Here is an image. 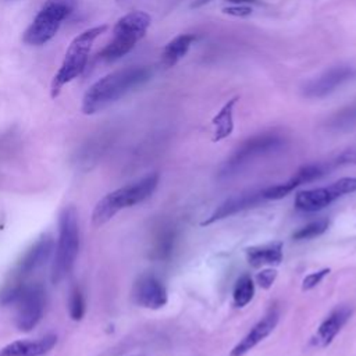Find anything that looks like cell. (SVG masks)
<instances>
[{"mask_svg": "<svg viewBox=\"0 0 356 356\" xmlns=\"http://www.w3.org/2000/svg\"><path fill=\"white\" fill-rule=\"evenodd\" d=\"M152 74V70L146 66H131L102 77L84 94L83 113L92 116L102 112L133 90L148 83Z\"/></svg>", "mask_w": 356, "mask_h": 356, "instance_id": "1", "label": "cell"}, {"mask_svg": "<svg viewBox=\"0 0 356 356\" xmlns=\"http://www.w3.org/2000/svg\"><path fill=\"white\" fill-rule=\"evenodd\" d=\"M159 174L151 173L138 181L127 184L106 196H103L92 212V224L101 227L110 221L119 212L142 203L156 191L159 185Z\"/></svg>", "mask_w": 356, "mask_h": 356, "instance_id": "2", "label": "cell"}, {"mask_svg": "<svg viewBox=\"0 0 356 356\" xmlns=\"http://www.w3.org/2000/svg\"><path fill=\"white\" fill-rule=\"evenodd\" d=\"M108 28H109L108 26H96V27L88 28L71 41L65 55V59L52 80V84H51L52 99L59 98L63 87L70 84L76 78H78L85 71L95 41L101 35H103L108 31Z\"/></svg>", "mask_w": 356, "mask_h": 356, "instance_id": "3", "label": "cell"}, {"mask_svg": "<svg viewBox=\"0 0 356 356\" xmlns=\"http://www.w3.org/2000/svg\"><path fill=\"white\" fill-rule=\"evenodd\" d=\"M80 252L78 212L74 206H66L59 214V238L55 246L51 280L59 284L73 270Z\"/></svg>", "mask_w": 356, "mask_h": 356, "instance_id": "4", "label": "cell"}, {"mask_svg": "<svg viewBox=\"0 0 356 356\" xmlns=\"http://www.w3.org/2000/svg\"><path fill=\"white\" fill-rule=\"evenodd\" d=\"M2 302L15 306L16 327L23 332H30L44 317L45 289L41 284L16 285L3 295Z\"/></svg>", "mask_w": 356, "mask_h": 356, "instance_id": "5", "label": "cell"}, {"mask_svg": "<svg viewBox=\"0 0 356 356\" xmlns=\"http://www.w3.org/2000/svg\"><path fill=\"white\" fill-rule=\"evenodd\" d=\"M77 0H46L24 34L30 46H44L59 33L62 24L73 15Z\"/></svg>", "mask_w": 356, "mask_h": 356, "instance_id": "6", "label": "cell"}, {"mask_svg": "<svg viewBox=\"0 0 356 356\" xmlns=\"http://www.w3.org/2000/svg\"><path fill=\"white\" fill-rule=\"evenodd\" d=\"M152 19L145 12H131L123 16L113 28V40L101 52L106 62H116L128 55L135 45L146 35Z\"/></svg>", "mask_w": 356, "mask_h": 356, "instance_id": "7", "label": "cell"}, {"mask_svg": "<svg viewBox=\"0 0 356 356\" xmlns=\"http://www.w3.org/2000/svg\"><path fill=\"white\" fill-rule=\"evenodd\" d=\"M282 144H284L282 138L273 133H264L253 138H249L226 162V164L220 171V176L231 177L238 174L241 170L246 169L256 159L278 151L282 146Z\"/></svg>", "mask_w": 356, "mask_h": 356, "instance_id": "8", "label": "cell"}, {"mask_svg": "<svg viewBox=\"0 0 356 356\" xmlns=\"http://www.w3.org/2000/svg\"><path fill=\"white\" fill-rule=\"evenodd\" d=\"M356 192V178L355 177H344L328 187L314 188L307 191H300L295 196V207L302 212L313 213L325 209L332 202L339 199L344 195Z\"/></svg>", "mask_w": 356, "mask_h": 356, "instance_id": "9", "label": "cell"}, {"mask_svg": "<svg viewBox=\"0 0 356 356\" xmlns=\"http://www.w3.org/2000/svg\"><path fill=\"white\" fill-rule=\"evenodd\" d=\"M356 76V70L350 66H335L330 70L324 71L319 77L310 80L302 90L303 96L309 99H321L332 92H335L338 88H341L348 81L353 80Z\"/></svg>", "mask_w": 356, "mask_h": 356, "instance_id": "10", "label": "cell"}, {"mask_svg": "<svg viewBox=\"0 0 356 356\" xmlns=\"http://www.w3.org/2000/svg\"><path fill=\"white\" fill-rule=\"evenodd\" d=\"M133 299L137 305L158 310L167 305L169 294L166 285L152 273L139 276L133 287Z\"/></svg>", "mask_w": 356, "mask_h": 356, "instance_id": "11", "label": "cell"}, {"mask_svg": "<svg viewBox=\"0 0 356 356\" xmlns=\"http://www.w3.org/2000/svg\"><path fill=\"white\" fill-rule=\"evenodd\" d=\"M280 320V310L277 306H271L269 312L249 330V332L232 348L230 356H245L263 339H266L277 327Z\"/></svg>", "mask_w": 356, "mask_h": 356, "instance_id": "12", "label": "cell"}, {"mask_svg": "<svg viewBox=\"0 0 356 356\" xmlns=\"http://www.w3.org/2000/svg\"><path fill=\"white\" fill-rule=\"evenodd\" d=\"M263 202H266V199L263 196V189L248 191V192L234 195V196L228 198L227 201H224L205 221H202V227H206V226H210L223 219L231 217L239 212L255 207Z\"/></svg>", "mask_w": 356, "mask_h": 356, "instance_id": "13", "label": "cell"}, {"mask_svg": "<svg viewBox=\"0 0 356 356\" xmlns=\"http://www.w3.org/2000/svg\"><path fill=\"white\" fill-rule=\"evenodd\" d=\"M352 309L346 305H341L332 309L317 327L314 335L310 339V344L316 348H327L334 341V338L341 332V330L348 323Z\"/></svg>", "mask_w": 356, "mask_h": 356, "instance_id": "14", "label": "cell"}, {"mask_svg": "<svg viewBox=\"0 0 356 356\" xmlns=\"http://www.w3.org/2000/svg\"><path fill=\"white\" fill-rule=\"evenodd\" d=\"M58 344V335L48 334L37 339H17L6 345L2 356H44L49 353Z\"/></svg>", "mask_w": 356, "mask_h": 356, "instance_id": "15", "label": "cell"}, {"mask_svg": "<svg viewBox=\"0 0 356 356\" xmlns=\"http://www.w3.org/2000/svg\"><path fill=\"white\" fill-rule=\"evenodd\" d=\"M55 252V241L49 235L41 237L23 256L19 263V271L23 276H28L42 267Z\"/></svg>", "mask_w": 356, "mask_h": 356, "instance_id": "16", "label": "cell"}, {"mask_svg": "<svg viewBox=\"0 0 356 356\" xmlns=\"http://www.w3.org/2000/svg\"><path fill=\"white\" fill-rule=\"evenodd\" d=\"M282 249L284 244L281 241H277L264 245L249 246L245 249V256L248 263L256 269L263 266H277L282 262Z\"/></svg>", "mask_w": 356, "mask_h": 356, "instance_id": "17", "label": "cell"}, {"mask_svg": "<svg viewBox=\"0 0 356 356\" xmlns=\"http://www.w3.org/2000/svg\"><path fill=\"white\" fill-rule=\"evenodd\" d=\"M238 102V98L230 99L220 112L213 117L212 124L214 127L213 142H220L228 138L234 131V108Z\"/></svg>", "mask_w": 356, "mask_h": 356, "instance_id": "18", "label": "cell"}, {"mask_svg": "<svg viewBox=\"0 0 356 356\" xmlns=\"http://www.w3.org/2000/svg\"><path fill=\"white\" fill-rule=\"evenodd\" d=\"M194 41H195V37L191 34H183L171 40L163 51V55H162L163 63L167 67L174 66L180 59H183L188 53Z\"/></svg>", "mask_w": 356, "mask_h": 356, "instance_id": "19", "label": "cell"}, {"mask_svg": "<svg viewBox=\"0 0 356 356\" xmlns=\"http://www.w3.org/2000/svg\"><path fill=\"white\" fill-rule=\"evenodd\" d=\"M176 230L173 227H167L166 230L160 231L155 239L152 257L158 260H166L171 256L174 245H176Z\"/></svg>", "mask_w": 356, "mask_h": 356, "instance_id": "20", "label": "cell"}, {"mask_svg": "<svg viewBox=\"0 0 356 356\" xmlns=\"http://www.w3.org/2000/svg\"><path fill=\"white\" fill-rule=\"evenodd\" d=\"M255 295V284L253 280L249 274H242L234 287L232 291V299H234V305L237 307H245Z\"/></svg>", "mask_w": 356, "mask_h": 356, "instance_id": "21", "label": "cell"}, {"mask_svg": "<svg viewBox=\"0 0 356 356\" xmlns=\"http://www.w3.org/2000/svg\"><path fill=\"white\" fill-rule=\"evenodd\" d=\"M330 227V220L327 219H321V220H316V221H312L306 226H303L302 228L296 230L294 234H292V238L295 241H305V239H313V238H317L320 235H323Z\"/></svg>", "mask_w": 356, "mask_h": 356, "instance_id": "22", "label": "cell"}, {"mask_svg": "<svg viewBox=\"0 0 356 356\" xmlns=\"http://www.w3.org/2000/svg\"><path fill=\"white\" fill-rule=\"evenodd\" d=\"M87 312V302L84 292L80 287H74L69 296V314L71 320L80 321L84 319Z\"/></svg>", "mask_w": 356, "mask_h": 356, "instance_id": "23", "label": "cell"}, {"mask_svg": "<svg viewBox=\"0 0 356 356\" xmlns=\"http://www.w3.org/2000/svg\"><path fill=\"white\" fill-rule=\"evenodd\" d=\"M331 124L337 128L356 126V103L352 105V106H348L346 109H342L341 112H338L332 117Z\"/></svg>", "mask_w": 356, "mask_h": 356, "instance_id": "24", "label": "cell"}, {"mask_svg": "<svg viewBox=\"0 0 356 356\" xmlns=\"http://www.w3.org/2000/svg\"><path fill=\"white\" fill-rule=\"evenodd\" d=\"M330 273H331V269H321L319 271L307 274L302 281V289L303 291H310V289L316 288Z\"/></svg>", "mask_w": 356, "mask_h": 356, "instance_id": "25", "label": "cell"}, {"mask_svg": "<svg viewBox=\"0 0 356 356\" xmlns=\"http://www.w3.org/2000/svg\"><path fill=\"white\" fill-rule=\"evenodd\" d=\"M277 276H278V273L276 269H264L256 274V281L260 288L270 289L273 287L274 281L277 280Z\"/></svg>", "mask_w": 356, "mask_h": 356, "instance_id": "26", "label": "cell"}, {"mask_svg": "<svg viewBox=\"0 0 356 356\" xmlns=\"http://www.w3.org/2000/svg\"><path fill=\"white\" fill-rule=\"evenodd\" d=\"M334 167L344 166V164H356V149H349L339 153L334 160H331Z\"/></svg>", "mask_w": 356, "mask_h": 356, "instance_id": "27", "label": "cell"}, {"mask_svg": "<svg viewBox=\"0 0 356 356\" xmlns=\"http://www.w3.org/2000/svg\"><path fill=\"white\" fill-rule=\"evenodd\" d=\"M223 13H224V15H228V16H231V17H239V19H244V17H249V16H252V9H251V8H248V6L235 5V6H230V8L223 9Z\"/></svg>", "mask_w": 356, "mask_h": 356, "instance_id": "28", "label": "cell"}, {"mask_svg": "<svg viewBox=\"0 0 356 356\" xmlns=\"http://www.w3.org/2000/svg\"><path fill=\"white\" fill-rule=\"evenodd\" d=\"M209 2H210V0H195V2L191 5V8L192 9H199V8L205 6V5H207Z\"/></svg>", "mask_w": 356, "mask_h": 356, "instance_id": "29", "label": "cell"}, {"mask_svg": "<svg viewBox=\"0 0 356 356\" xmlns=\"http://www.w3.org/2000/svg\"><path fill=\"white\" fill-rule=\"evenodd\" d=\"M227 2L234 5H245V3H257V0H227Z\"/></svg>", "mask_w": 356, "mask_h": 356, "instance_id": "30", "label": "cell"}, {"mask_svg": "<svg viewBox=\"0 0 356 356\" xmlns=\"http://www.w3.org/2000/svg\"><path fill=\"white\" fill-rule=\"evenodd\" d=\"M131 356H144V355H131Z\"/></svg>", "mask_w": 356, "mask_h": 356, "instance_id": "31", "label": "cell"}]
</instances>
